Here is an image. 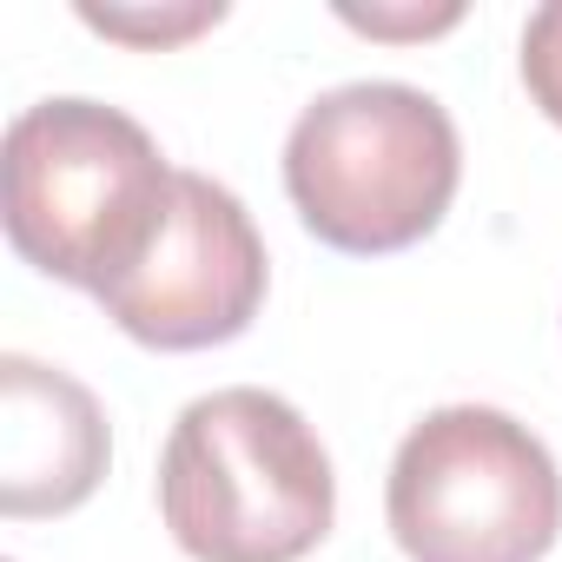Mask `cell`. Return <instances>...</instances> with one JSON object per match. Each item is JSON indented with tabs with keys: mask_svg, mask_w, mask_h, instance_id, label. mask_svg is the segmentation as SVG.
<instances>
[{
	"mask_svg": "<svg viewBox=\"0 0 562 562\" xmlns=\"http://www.w3.org/2000/svg\"><path fill=\"white\" fill-rule=\"evenodd\" d=\"M463 146L450 113L404 80H351L318 93L285 133V192L312 238L384 258L430 238L457 199Z\"/></svg>",
	"mask_w": 562,
	"mask_h": 562,
	"instance_id": "obj_3",
	"label": "cell"
},
{
	"mask_svg": "<svg viewBox=\"0 0 562 562\" xmlns=\"http://www.w3.org/2000/svg\"><path fill=\"white\" fill-rule=\"evenodd\" d=\"M522 87L542 106V120L562 126V0L536 8L522 27Z\"/></svg>",
	"mask_w": 562,
	"mask_h": 562,
	"instance_id": "obj_8",
	"label": "cell"
},
{
	"mask_svg": "<svg viewBox=\"0 0 562 562\" xmlns=\"http://www.w3.org/2000/svg\"><path fill=\"white\" fill-rule=\"evenodd\" d=\"M159 516L192 562H305L331 536L338 476L299 404L232 384L179 411Z\"/></svg>",
	"mask_w": 562,
	"mask_h": 562,
	"instance_id": "obj_1",
	"label": "cell"
},
{
	"mask_svg": "<svg viewBox=\"0 0 562 562\" xmlns=\"http://www.w3.org/2000/svg\"><path fill=\"white\" fill-rule=\"evenodd\" d=\"M265 278V238L238 192L205 172H179L153 245L100 292V305L126 338L153 351H212L251 331Z\"/></svg>",
	"mask_w": 562,
	"mask_h": 562,
	"instance_id": "obj_5",
	"label": "cell"
},
{
	"mask_svg": "<svg viewBox=\"0 0 562 562\" xmlns=\"http://www.w3.org/2000/svg\"><path fill=\"white\" fill-rule=\"evenodd\" d=\"M384 516L411 562H542L562 536V470L509 411L443 404L404 430Z\"/></svg>",
	"mask_w": 562,
	"mask_h": 562,
	"instance_id": "obj_4",
	"label": "cell"
},
{
	"mask_svg": "<svg viewBox=\"0 0 562 562\" xmlns=\"http://www.w3.org/2000/svg\"><path fill=\"white\" fill-rule=\"evenodd\" d=\"M338 21L351 27V34H371V41H430V34H450L457 21H463V8L457 0H437V8H338Z\"/></svg>",
	"mask_w": 562,
	"mask_h": 562,
	"instance_id": "obj_9",
	"label": "cell"
},
{
	"mask_svg": "<svg viewBox=\"0 0 562 562\" xmlns=\"http://www.w3.org/2000/svg\"><path fill=\"white\" fill-rule=\"evenodd\" d=\"M113 463L100 397L60 364L0 358V509L14 522L80 509Z\"/></svg>",
	"mask_w": 562,
	"mask_h": 562,
	"instance_id": "obj_6",
	"label": "cell"
},
{
	"mask_svg": "<svg viewBox=\"0 0 562 562\" xmlns=\"http://www.w3.org/2000/svg\"><path fill=\"white\" fill-rule=\"evenodd\" d=\"M80 21L120 47H139V54H166V47H186L199 34H212L225 21V0H172V8H93L80 0Z\"/></svg>",
	"mask_w": 562,
	"mask_h": 562,
	"instance_id": "obj_7",
	"label": "cell"
},
{
	"mask_svg": "<svg viewBox=\"0 0 562 562\" xmlns=\"http://www.w3.org/2000/svg\"><path fill=\"white\" fill-rule=\"evenodd\" d=\"M8 238L80 292H106L153 245L179 172L159 139L100 100H41L8 126Z\"/></svg>",
	"mask_w": 562,
	"mask_h": 562,
	"instance_id": "obj_2",
	"label": "cell"
}]
</instances>
